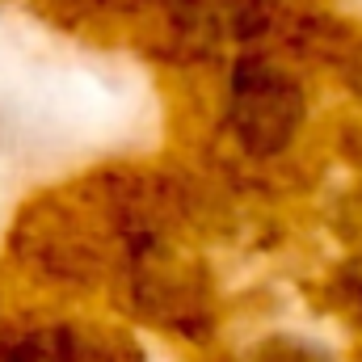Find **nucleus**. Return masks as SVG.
<instances>
[{"mask_svg": "<svg viewBox=\"0 0 362 362\" xmlns=\"http://www.w3.org/2000/svg\"><path fill=\"white\" fill-rule=\"evenodd\" d=\"M299 93L286 85V76L253 68L240 76V135L257 148V152H274L278 144L291 139L295 122H299Z\"/></svg>", "mask_w": 362, "mask_h": 362, "instance_id": "nucleus-1", "label": "nucleus"}]
</instances>
